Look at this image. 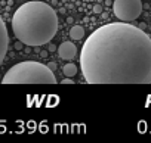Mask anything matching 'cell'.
<instances>
[{"label": "cell", "instance_id": "obj_1", "mask_svg": "<svg viewBox=\"0 0 151 143\" xmlns=\"http://www.w3.org/2000/svg\"><path fill=\"white\" fill-rule=\"evenodd\" d=\"M80 66L89 84H150L151 37L129 22L105 24L86 38Z\"/></svg>", "mask_w": 151, "mask_h": 143}, {"label": "cell", "instance_id": "obj_2", "mask_svg": "<svg viewBox=\"0 0 151 143\" xmlns=\"http://www.w3.org/2000/svg\"><path fill=\"white\" fill-rule=\"evenodd\" d=\"M58 15L55 9L39 0L27 2L12 16V31L25 46H43L50 43L58 31Z\"/></svg>", "mask_w": 151, "mask_h": 143}, {"label": "cell", "instance_id": "obj_3", "mask_svg": "<svg viewBox=\"0 0 151 143\" xmlns=\"http://www.w3.org/2000/svg\"><path fill=\"white\" fill-rule=\"evenodd\" d=\"M0 81L3 84H56V77L47 65L36 60H24L8 69Z\"/></svg>", "mask_w": 151, "mask_h": 143}, {"label": "cell", "instance_id": "obj_4", "mask_svg": "<svg viewBox=\"0 0 151 143\" xmlns=\"http://www.w3.org/2000/svg\"><path fill=\"white\" fill-rule=\"evenodd\" d=\"M113 12L117 19L123 22L138 19L142 12V2L141 0H114Z\"/></svg>", "mask_w": 151, "mask_h": 143}, {"label": "cell", "instance_id": "obj_5", "mask_svg": "<svg viewBox=\"0 0 151 143\" xmlns=\"http://www.w3.org/2000/svg\"><path fill=\"white\" fill-rule=\"evenodd\" d=\"M8 47H9V34H8V28L3 18L0 16V63L3 62L8 53Z\"/></svg>", "mask_w": 151, "mask_h": 143}, {"label": "cell", "instance_id": "obj_6", "mask_svg": "<svg viewBox=\"0 0 151 143\" xmlns=\"http://www.w3.org/2000/svg\"><path fill=\"white\" fill-rule=\"evenodd\" d=\"M58 53H59L61 59H64V60H71V59H74L76 55H77V47H76L74 43L65 41V43L59 44Z\"/></svg>", "mask_w": 151, "mask_h": 143}, {"label": "cell", "instance_id": "obj_7", "mask_svg": "<svg viewBox=\"0 0 151 143\" xmlns=\"http://www.w3.org/2000/svg\"><path fill=\"white\" fill-rule=\"evenodd\" d=\"M85 36V28L82 25H73L70 30V38L73 40H82Z\"/></svg>", "mask_w": 151, "mask_h": 143}, {"label": "cell", "instance_id": "obj_8", "mask_svg": "<svg viewBox=\"0 0 151 143\" xmlns=\"http://www.w3.org/2000/svg\"><path fill=\"white\" fill-rule=\"evenodd\" d=\"M62 73H64V75L65 77H74L76 74H77V66H76L74 63H67V65H64V68H62Z\"/></svg>", "mask_w": 151, "mask_h": 143}, {"label": "cell", "instance_id": "obj_9", "mask_svg": "<svg viewBox=\"0 0 151 143\" xmlns=\"http://www.w3.org/2000/svg\"><path fill=\"white\" fill-rule=\"evenodd\" d=\"M93 12H95V14H101V12H102V6H101V5H95V6H93Z\"/></svg>", "mask_w": 151, "mask_h": 143}, {"label": "cell", "instance_id": "obj_10", "mask_svg": "<svg viewBox=\"0 0 151 143\" xmlns=\"http://www.w3.org/2000/svg\"><path fill=\"white\" fill-rule=\"evenodd\" d=\"M15 49H17V50H21V49H22V43H21L19 40H18V43H15Z\"/></svg>", "mask_w": 151, "mask_h": 143}, {"label": "cell", "instance_id": "obj_11", "mask_svg": "<svg viewBox=\"0 0 151 143\" xmlns=\"http://www.w3.org/2000/svg\"><path fill=\"white\" fill-rule=\"evenodd\" d=\"M61 83H62V84H73V80H70V77H68V78H65V80H62Z\"/></svg>", "mask_w": 151, "mask_h": 143}, {"label": "cell", "instance_id": "obj_12", "mask_svg": "<svg viewBox=\"0 0 151 143\" xmlns=\"http://www.w3.org/2000/svg\"><path fill=\"white\" fill-rule=\"evenodd\" d=\"M47 66H49V69H52V71H53V69L56 68V63H55V62H50V63H47Z\"/></svg>", "mask_w": 151, "mask_h": 143}, {"label": "cell", "instance_id": "obj_13", "mask_svg": "<svg viewBox=\"0 0 151 143\" xmlns=\"http://www.w3.org/2000/svg\"><path fill=\"white\" fill-rule=\"evenodd\" d=\"M56 50V46L55 44H49V52H55Z\"/></svg>", "mask_w": 151, "mask_h": 143}, {"label": "cell", "instance_id": "obj_14", "mask_svg": "<svg viewBox=\"0 0 151 143\" xmlns=\"http://www.w3.org/2000/svg\"><path fill=\"white\" fill-rule=\"evenodd\" d=\"M0 78H2V77H0Z\"/></svg>", "mask_w": 151, "mask_h": 143}]
</instances>
